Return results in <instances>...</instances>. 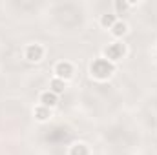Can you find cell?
Masks as SVG:
<instances>
[{"label":"cell","mask_w":157,"mask_h":155,"mask_svg":"<svg viewBox=\"0 0 157 155\" xmlns=\"http://www.w3.org/2000/svg\"><path fill=\"white\" fill-rule=\"evenodd\" d=\"M42 57H44V47L40 44H29L26 47V59L29 62H39L42 60Z\"/></svg>","instance_id":"3"},{"label":"cell","mask_w":157,"mask_h":155,"mask_svg":"<svg viewBox=\"0 0 157 155\" xmlns=\"http://www.w3.org/2000/svg\"><path fill=\"white\" fill-rule=\"evenodd\" d=\"M40 102H42V106H46V108H53V106H57V102H59V99H57V95L49 89V91H44L42 95H40Z\"/></svg>","instance_id":"5"},{"label":"cell","mask_w":157,"mask_h":155,"mask_svg":"<svg viewBox=\"0 0 157 155\" xmlns=\"http://www.w3.org/2000/svg\"><path fill=\"white\" fill-rule=\"evenodd\" d=\"M126 29H128V26H126L124 22H119V20L112 26V33H113L115 37H122V35L126 33Z\"/></svg>","instance_id":"9"},{"label":"cell","mask_w":157,"mask_h":155,"mask_svg":"<svg viewBox=\"0 0 157 155\" xmlns=\"http://www.w3.org/2000/svg\"><path fill=\"white\" fill-rule=\"evenodd\" d=\"M70 155H90V150H88V146H86V144L78 142V144H73V146H71Z\"/></svg>","instance_id":"8"},{"label":"cell","mask_w":157,"mask_h":155,"mask_svg":"<svg viewBox=\"0 0 157 155\" xmlns=\"http://www.w3.org/2000/svg\"><path fill=\"white\" fill-rule=\"evenodd\" d=\"M35 117H37V120L44 122V120H48L51 117V112H49V108H46V106L40 104L39 108H35Z\"/></svg>","instance_id":"6"},{"label":"cell","mask_w":157,"mask_h":155,"mask_svg":"<svg viewBox=\"0 0 157 155\" xmlns=\"http://www.w3.org/2000/svg\"><path fill=\"white\" fill-rule=\"evenodd\" d=\"M124 53H126V49H124V44H119V42L110 44V46L104 49L106 60H110V62H115V60H119V59H122V57H124Z\"/></svg>","instance_id":"2"},{"label":"cell","mask_w":157,"mask_h":155,"mask_svg":"<svg viewBox=\"0 0 157 155\" xmlns=\"http://www.w3.org/2000/svg\"><path fill=\"white\" fill-rule=\"evenodd\" d=\"M55 73H57V78L66 80V78H70L73 75V66H71L70 62H59V64L55 66Z\"/></svg>","instance_id":"4"},{"label":"cell","mask_w":157,"mask_h":155,"mask_svg":"<svg viewBox=\"0 0 157 155\" xmlns=\"http://www.w3.org/2000/svg\"><path fill=\"white\" fill-rule=\"evenodd\" d=\"M117 22V18H115V15H102V18H101V24H102V28H110L112 29V26Z\"/></svg>","instance_id":"10"},{"label":"cell","mask_w":157,"mask_h":155,"mask_svg":"<svg viewBox=\"0 0 157 155\" xmlns=\"http://www.w3.org/2000/svg\"><path fill=\"white\" fill-rule=\"evenodd\" d=\"M128 7H130V4H128V2H121V0L115 2V9H117V13H124Z\"/></svg>","instance_id":"11"},{"label":"cell","mask_w":157,"mask_h":155,"mask_svg":"<svg viewBox=\"0 0 157 155\" xmlns=\"http://www.w3.org/2000/svg\"><path fill=\"white\" fill-rule=\"evenodd\" d=\"M49 86H51V91H53L55 95H59V93H62V91H64L66 82H64L62 78H53V80L49 82Z\"/></svg>","instance_id":"7"},{"label":"cell","mask_w":157,"mask_h":155,"mask_svg":"<svg viewBox=\"0 0 157 155\" xmlns=\"http://www.w3.org/2000/svg\"><path fill=\"white\" fill-rule=\"evenodd\" d=\"M113 71H115L113 62H110V60H106V59H97V60L91 64V75L95 78H99V80L110 78Z\"/></svg>","instance_id":"1"}]
</instances>
